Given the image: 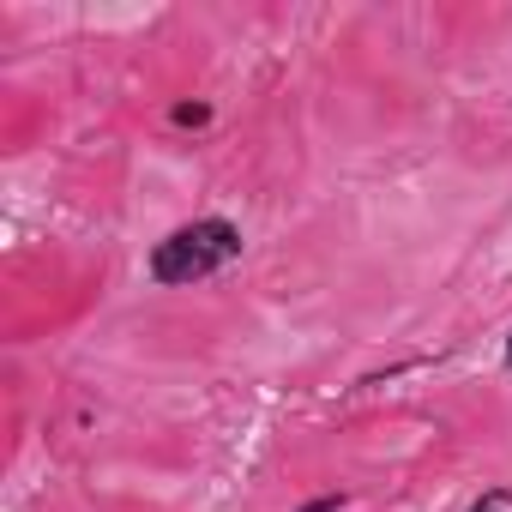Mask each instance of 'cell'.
Wrapping results in <instances>:
<instances>
[{
  "mask_svg": "<svg viewBox=\"0 0 512 512\" xmlns=\"http://www.w3.org/2000/svg\"><path fill=\"white\" fill-rule=\"evenodd\" d=\"M241 223H229V217H193V223H175L157 247H151V260H145V272H151V284H163V290H187V284H205V278H217L223 266H235L241 260Z\"/></svg>",
  "mask_w": 512,
  "mask_h": 512,
  "instance_id": "cell-1",
  "label": "cell"
},
{
  "mask_svg": "<svg viewBox=\"0 0 512 512\" xmlns=\"http://www.w3.org/2000/svg\"><path fill=\"white\" fill-rule=\"evenodd\" d=\"M464 512H512V488H506V482H500V488H482Z\"/></svg>",
  "mask_w": 512,
  "mask_h": 512,
  "instance_id": "cell-2",
  "label": "cell"
},
{
  "mask_svg": "<svg viewBox=\"0 0 512 512\" xmlns=\"http://www.w3.org/2000/svg\"><path fill=\"white\" fill-rule=\"evenodd\" d=\"M169 121H175V127H211V103H175Z\"/></svg>",
  "mask_w": 512,
  "mask_h": 512,
  "instance_id": "cell-3",
  "label": "cell"
},
{
  "mask_svg": "<svg viewBox=\"0 0 512 512\" xmlns=\"http://www.w3.org/2000/svg\"><path fill=\"white\" fill-rule=\"evenodd\" d=\"M296 512H344V494L332 488V494H314V500H302Z\"/></svg>",
  "mask_w": 512,
  "mask_h": 512,
  "instance_id": "cell-4",
  "label": "cell"
},
{
  "mask_svg": "<svg viewBox=\"0 0 512 512\" xmlns=\"http://www.w3.org/2000/svg\"><path fill=\"white\" fill-rule=\"evenodd\" d=\"M500 362H506V368H512V332H506V350H500Z\"/></svg>",
  "mask_w": 512,
  "mask_h": 512,
  "instance_id": "cell-5",
  "label": "cell"
}]
</instances>
